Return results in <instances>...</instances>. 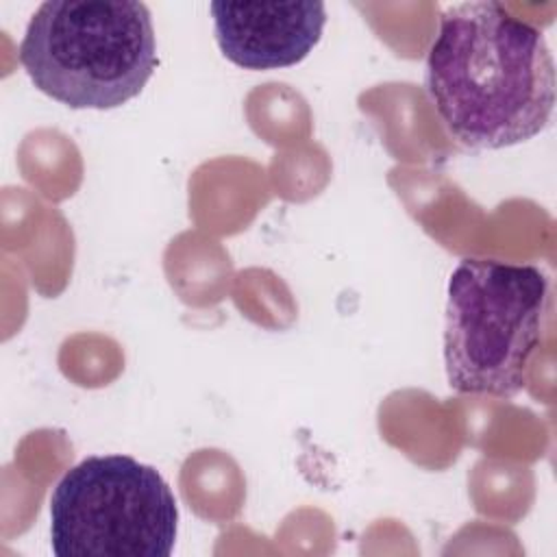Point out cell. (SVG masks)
Segmentation results:
<instances>
[{
  "mask_svg": "<svg viewBox=\"0 0 557 557\" xmlns=\"http://www.w3.org/2000/svg\"><path fill=\"white\" fill-rule=\"evenodd\" d=\"M424 89L459 146L498 150L548 126L555 63L544 33L503 2H459L440 13Z\"/></svg>",
  "mask_w": 557,
  "mask_h": 557,
  "instance_id": "cell-1",
  "label": "cell"
},
{
  "mask_svg": "<svg viewBox=\"0 0 557 557\" xmlns=\"http://www.w3.org/2000/svg\"><path fill=\"white\" fill-rule=\"evenodd\" d=\"M222 54L244 70H278L300 63L320 41L326 7L307 2L209 4Z\"/></svg>",
  "mask_w": 557,
  "mask_h": 557,
  "instance_id": "cell-5",
  "label": "cell"
},
{
  "mask_svg": "<svg viewBox=\"0 0 557 557\" xmlns=\"http://www.w3.org/2000/svg\"><path fill=\"white\" fill-rule=\"evenodd\" d=\"M550 276L531 263L461 259L446 287L444 368L457 394L513 398L546 329Z\"/></svg>",
  "mask_w": 557,
  "mask_h": 557,
  "instance_id": "cell-3",
  "label": "cell"
},
{
  "mask_svg": "<svg viewBox=\"0 0 557 557\" xmlns=\"http://www.w3.org/2000/svg\"><path fill=\"white\" fill-rule=\"evenodd\" d=\"M178 524L163 476L128 455H91L70 468L50 496L57 557H168Z\"/></svg>",
  "mask_w": 557,
  "mask_h": 557,
  "instance_id": "cell-4",
  "label": "cell"
},
{
  "mask_svg": "<svg viewBox=\"0 0 557 557\" xmlns=\"http://www.w3.org/2000/svg\"><path fill=\"white\" fill-rule=\"evenodd\" d=\"M33 85L72 109H115L157 70L150 11L137 0H48L20 44Z\"/></svg>",
  "mask_w": 557,
  "mask_h": 557,
  "instance_id": "cell-2",
  "label": "cell"
}]
</instances>
